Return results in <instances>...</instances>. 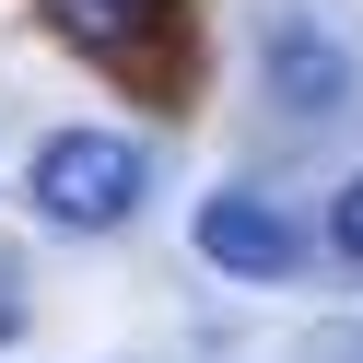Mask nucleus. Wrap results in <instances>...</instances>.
Segmentation results:
<instances>
[{
    "label": "nucleus",
    "mask_w": 363,
    "mask_h": 363,
    "mask_svg": "<svg viewBox=\"0 0 363 363\" xmlns=\"http://www.w3.org/2000/svg\"><path fill=\"white\" fill-rule=\"evenodd\" d=\"M24 188H35V211H48L59 235H106V223L141 211L152 164H141V141H129V129H48Z\"/></svg>",
    "instance_id": "1"
},
{
    "label": "nucleus",
    "mask_w": 363,
    "mask_h": 363,
    "mask_svg": "<svg viewBox=\"0 0 363 363\" xmlns=\"http://www.w3.org/2000/svg\"><path fill=\"white\" fill-rule=\"evenodd\" d=\"M258 71H269V94H281V118H293V129H328L340 106L363 94L352 48H340L316 12H269V35H258Z\"/></svg>",
    "instance_id": "2"
},
{
    "label": "nucleus",
    "mask_w": 363,
    "mask_h": 363,
    "mask_svg": "<svg viewBox=\"0 0 363 363\" xmlns=\"http://www.w3.org/2000/svg\"><path fill=\"white\" fill-rule=\"evenodd\" d=\"M199 258L235 269V281H293L305 269V223L281 199H258V188H211L199 199Z\"/></svg>",
    "instance_id": "3"
},
{
    "label": "nucleus",
    "mask_w": 363,
    "mask_h": 363,
    "mask_svg": "<svg viewBox=\"0 0 363 363\" xmlns=\"http://www.w3.org/2000/svg\"><path fill=\"white\" fill-rule=\"evenodd\" d=\"M48 24L71 35V48H141V35L164 24V0H48Z\"/></svg>",
    "instance_id": "4"
},
{
    "label": "nucleus",
    "mask_w": 363,
    "mask_h": 363,
    "mask_svg": "<svg viewBox=\"0 0 363 363\" xmlns=\"http://www.w3.org/2000/svg\"><path fill=\"white\" fill-rule=\"evenodd\" d=\"M328 246H340V258L363 269V176H352V188H340V211H328Z\"/></svg>",
    "instance_id": "5"
},
{
    "label": "nucleus",
    "mask_w": 363,
    "mask_h": 363,
    "mask_svg": "<svg viewBox=\"0 0 363 363\" xmlns=\"http://www.w3.org/2000/svg\"><path fill=\"white\" fill-rule=\"evenodd\" d=\"M24 340V281H12V258H0V352Z\"/></svg>",
    "instance_id": "6"
}]
</instances>
